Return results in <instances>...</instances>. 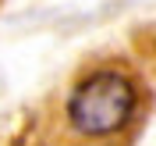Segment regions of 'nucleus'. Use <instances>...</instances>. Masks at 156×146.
Returning <instances> with one entry per match:
<instances>
[{
    "label": "nucleus",
    "mask_w": 156,
    "mask_h": 146,
    "mask_svg": "<svg viewBox=\"0 0 156 146\" xmlns=\"http://www.w3.org/2000/svg\"><path fill=\"white\" fill-rule=\"evenodd\" d=\"M142 89L135 75L117 64L92 68L71 86L64 100V125L82 143H114L135 125Z\"/></svg>",
    "instance_id": "nucleus-1"
}]
</instances>
